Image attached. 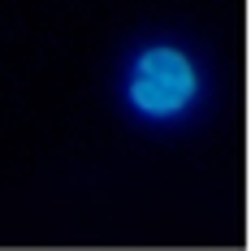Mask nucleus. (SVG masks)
Listing matches in <instances>:
<instances>
[{
  "label": "nucleus",
  "mask_w": 251,
  "mask_h": 251,
  "mask_svg": "<svg viewBox=\"0 0 251 251\" xmlns=\"http://www.w3.org/2000/svg\"><path fill=\"white\" fill-rule=\"evenodd\" d=\"M208 91L200 56L177 39H148L126 56L117 96L139 126H177L200 108Z\"/></svg>",
  "instance_id": "1"
}]
</instances>
